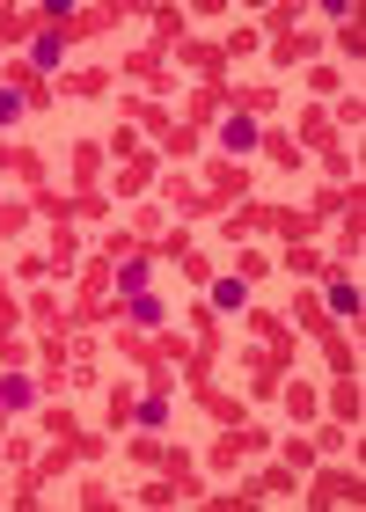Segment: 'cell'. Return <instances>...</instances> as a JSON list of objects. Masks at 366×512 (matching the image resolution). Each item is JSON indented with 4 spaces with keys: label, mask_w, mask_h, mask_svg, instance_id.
Listing matches in <instances>:
<instances>
[{
    "label": "cell",
    "mask_w": 366,
    "mask_h": 512,
    "mask_svg": "<svg viewBox=\"0 0 366 512\" xmlns=\"http://www.w3.org/2000/svg\"><path fill=\"white\" fill-rule=\"evenodd\" d=\"M110 81H118V74H110V66H74V74L59 81V96H103Z\"/></svg>",
    "instance_id": "cell-20"
},
{
    "label": "cell",
    "mask_w": 366,
    "mask_h": 512,
    "mask_svg": "<svg viewBox=\"0 0 366 512\" xmlns=\"http://www.w3.org/2000/svg\"><path fill=\"white\" fill-rule=\"evenodd\" d=\"M0 81L22 96V110H44V103H52V81H44L30 59H8V66H0Z\"/></svg>",
    "instance_id": "cell-9"
},
{
    "label": "cell",
    "mask_w": 366,
    "mask_h": 512,
    "mask_svg": "<svg viewBox=\"0 0 366 512\" xmlns=\"http://www.w3.org/2000/svg\"><path fill=\"white\" fill-rule=\"evenodd\" d=\"M0 176H22L30 191H44V154H30V147H0Z\"/></svg>",
    "instance_id": "cell-16"
},
{
    "label": "cell",
    "mask_w": 366,
    "mask_h": 512,
    "mask_svg": "<svg viewBox=\"0 0 366 512\" xmlns=\"http://www.w3.org/2000/svg\"><path fill=\"white\" fill-rule=\"evenodd\" d=\"M264 447H271V432H257V425H227V432L213 439V454H205V469H235V461L264 454Z\"/></svg>",
    "instance_id": "cell-3"
},
{
    "label": "cell",
    "mask_w": 366,
    "mask_h": 512,
    "mask_svg": "<svg viewBox=\"0 0 366 512\" xmlns=\"http://www.w3.org/2000/svg\"><path fill=\"white\" fill-rule=\"evenodd\" d=\"M264 227H279L286 242H308L315 227H323V213H315V205H301V213H293V205H264Z\"/></svg>",
    "instance_id": "cell-11"
},
{
    "label": "cell",
    "mask_w": 366,
    "mask_h": 512,
    "mask_svg": "<svg viewBox=\"0 0 366 512\" xmlns=\"http://www.w3.org/2000/svg\"><path fill=\"white\" fill-rule=\"evenodd\" d=\"M271 59L293 66V59H315V37L308 30H286V37H271Z\"/></svg>",
    "instance_id": "cell-30"
},
{
    "label": "cell",
    "mask_w": 366,
    "mask_h": 512,
    "mask_svg": "<svg viewBox=\"0 0 366 512\" xmlns=\"http://www.w3.org/2000/svg\"><path fill=\"white\" fill-rule=\"evenodd\" d=\"M22 315H37L44 330H59V337H66V308H59V293H44V286H37V293H30V308H22Z\"/></svg>",
    "instance_id": "cell-31"
},
{
    "label": "cell",
    "mask_w": 366,
    "mask_h": 512,
    "mask_svg": "<svg viewBox=\"0 0 366 512\" xmlns=\"http://www.w3.org/2000/svg\"><path fill=\"white\" fill-rule=\"evenodd\" d=\"M323 169H330L337 183H345V176H352V154H345V147H330V154H323ZM352 183H359V176H352Z\"/></svg>",
    "instance_id": "cell-41"
},
{
    "label": "cell",
    "mask_w": 366,
    "mask_h": 512,
    "mask_svg": "<svg viewBox=\"0 0 366 512\" xmlns=\"http://www.w3.org/2000/svg\"><path fill=\"white\" fill-rule=\"evenodd\" d=\"M323 308H330V322H352L359 330V286H352V271L337 264V256L323 264Z\"/></svg>",
    "instance_id": "cell-4"
},
{
    "label": "cell",
    "mask_w": 366,
    "mask_h": 512,
    "mask_svg": "<svg viewBox=\"0 0 366 512\" xmlns=\"http://www.w3.org/2000/svg\"><path fill=\"white\" fill-rule=\"evenodd\" d=\"M176 264H183V278H198V286H213V264H205V256H198V249H183V256H176Z\"/></svg>",
    "instance_id": "cell-40"
},
{
    "label": "cell",
    "mask_w": 366,
    "mask_h": 512,
    "mask_svg": "<svg viewBox=\"0 0 366 512\" xmlns=\"http://www.w3.org/2000/svg\"><path fill=\"white\" fill-rule=\"evenodd\" d=\"M220 110H227V81H205L198 96H191V132H198V125H213Z\"/></svg>",
    "instance_id": "cell-25"
},
{
    "label": "cell",
    "mask_w": 366,
    "mask_h": 512,
    "mask_svg": "<svg viewBox=\"0 0 366 512\" xmlns=\"http://www.w3.org/2000/svg\"><path fill=\"white\" fill-rule=\"evenodd\" d=\"M22 37H37V15H30V8H0V52L22 44Z\"/></svg>",
    "instance_id": "cell-29"
},
{
    "label": "cell",
    "mask_w": 366,
    "mask_h": 512,
    "mask_svg": "<svg viewBox=\"0 0 366 512\" xmlns=\"http://www.w3.org/2000/svg\"><path fill=\"white\" fill-rule=\"evenodd\" d=\"M110 271H118V300L154 286V256H125V264H110Z\"/></svg>",
    "instance_id": "cell-24"
},
{
    "label": "cell",
    "mask_w": 366,
    "mask_h": 512,
    "mask_svg": "<svg viewBox=\"0 0 366 512\" xmlns=\"http://www.w3.org/2000/svg\"><path fill=\"white\" fill-rule=\"evenodd\" d=\"M118 66H125V74H132V81H147V88H154V96H162V88H169V59H162V52H154V44H147V52H125Z\"/></svg>",
    "instance_id": "cell-14"
},
{
    "label": "cell",
    "mask_w": 366,
    "mask_h": 512,
    "mask_svg": "<svg viewBox=\"0 0 366 512\" xmlns=\"http://www.w3.org/2000/svg\"><path fill=\"white\" fill-rule=\"evenodd\" d=\"M103 315H118L125 330H162V322H169V300H162V293H125V300H110Z\"/></svg>",
    "instance_id": "cell-6"
},
{
    "label": "cell",
    "mask_w": 366,
    "mask_h": 512,
    "mask_svg": "<svg viewBox=\"0 0 366 512\" xmlns=\"http://www.w3.org/2000/svg\"><path fill=\"white\" fill-rule=\"evenodd\" d=\"M30 227V205H15V198H0V235H22Z\"/></svg>",
    "instance_id": "cell-38"
},
{
    "label": "cell",
    "mask_w": 366,
    "mask_h": 512,
    "mask_svg": "<svg viewBox=\"0 0 366 512\" xmlns=\"http://www.w3.org/2000/svg\"><path fill=\"white\" fill-rule=\"evenodd\" d=\"M330 417H337V425H359V374H337V388H330Z\"/></svg>",
    "instance_id": "cell-26"
},
{
    "label": "cell",
    "mask_w": 366,
    "mask_h": 512,
    "mask_svg": "<svg viewBox=\"0 0 366 512\" xmlns=\"http://www.w3.org/2000/svg\"><path fill=\"white\" fill-rule=\"evenodd\" d=\"M37 395H44L37 374H0V410H8V417L15 410H37Z\"/></svg>",
    "instance_id": "cell-17"
},
{
    "label": "cell",
    "mask_w": 366,
    "mask_h": 512,
    "mask_svg": "<svg viewBox=\"0 0 366 512\" xmlns=\"http://www.w3.org/2000/svg\"><path fill=\"white\" fill-rule=\"evenodd\" d=\"M162 147H169L176 161H191V154H198V132H191V125H169V139H162Z\"/></svg>",
    "instance_id": "cell-37"
},
{
    "label": "cell",
    "mask_w": 366,
    "mask_h": 512,
    "mask_svg": "<svg viewBox=\"0 0 366 512\" xmlns=\"http://www.w3.org/2000/svg\"><path fill=\"white\" fill-rule=\"evenodd\" d=\"M249 330H257L279 359H293V344H301V337H293V322H286L279 308H249Z\"/></svg>",
    "instance_id": "cell-12"
},
{
    "label": "cell",
    "mask_w": 366,
    "mask_h": 512,
    "mask_svg": "<svg viewBox=\"0 0 366 512\" xmlns=\"http://www.w3.org/2000/svg\"><path fill=\"white\" fill-rule=\"evenodd\" d=\"M59 59H66V37L52 30V22H37V37H30V66H37V74H52Z\"/></svg>",
    "instance_id": "cell-19"
},
{
    "label": "cell",
    "mask_w": 366,
    "mask_h": 512,
    "mask_svg": "<svg viewBox=\"0 0 366 512\" xmlns=\"http://www.w3.org/2000/svg\"><path fill=\"white\" fill-rule=\"evenodd\" d=\"M96 176H103V147H96V139H81V147H74V191L81 198H103Z\"/></svg>",
    "instance_id": "cell-15"
},
{
    "label": "cell",
    "mask_w": 366,
    "mask_h": 512,
    "mask_svg": "<svg viewBox=\"0 0 366 512\" xmlns=\"http://www.w3.org/2000/svg\"><path fill=\"white\" fill-rule=\"evenodd\" d=\"M205 198H213L220 205V213H227V205H235V198H249V169H242V161H213V169H205Z\"/></svg>",
    "instance_id": "cell-8"
},
{
    "label": "cell",
    "mask_w": 366,
    "mask_h": 512,
    "mask_svg": "<svg viewBox=\"0 0 366 512\" xmlns=\"http://www.w3.org/2000/svg\"><path fill=\"white\" fill-rule=\"evenodd\" d=\"M286 469H315V439H301V432H286Z\"/></svg>",
    "instance_id": "cell-35"
},
{
    "label": "cell",
    "mask_w": 366,
    "mask_h": 512,
    "mask_svg": "<svg viewBox=\"0 0 366 512\" xmlns=\"http://www.w3.org/2000/svg\"><path fill=\"white\" fill-rule=\"evenodd\" d=\"M162 198L176 205V213H183V220H213V213H220V205H213V198H205V183H191V176H183V169H169V176H162Z\"/></svg>",
    "instance_id": "cell-7"
},
{
    "label": "cell",
    "mask_w": 366,
    "mask_h": 512,
    "mask_svg": "<svg viewBox=\"0 0 366 512\" xmlns=\"http://www.w3.org/2000/svg\"><path fill=\"white\" fill-rule=\"evenodd\" d=\"M30 198H37L30 213H37V220H52V227H74V220H103V205H110V198H81V191H74V198H59L52 183H44V191H30Z\"/></svg>",
    "instance_id": "cell-1"
},
{
    "label": "cell",
    "mask_w": 366,
    "mask_h": 512,
    "mask_svg": "<svg viewBox=\"0 0 366 512\" xmlns=\"http://www.w3.org/2000/svg\"><path fill=\"white\" fill-rule=\"evenodd\" d=\"M308 505H359V469H315Z\"/></svg>",
    "instance_id": "cell-10"
},
{
    "label": "cell",
    "mask_w": 366,
    "mask_h": 512,
    "mask_svg": "<svg viewBox=\"0 0 366 512\" xmlns=\"http://www.w3.org/2000/svg\"><path fill=\"white\" fill-rule=\"evenodd\" d=\"M44 432H52V447H66L74 461H96V454H103V439H96V432H81V417H74V410H44Z\"/></svg>",
    "instance_id": "cell-5"
},
{
    "label": "cell",
    "mask_w": 366,
    "mask_h": 512,
    "mask_svg": "<svg viewBox=\"0 0 366 512\" xmlns=\"http://www.w3.org/2000/svg\"><path fill=\"white\" fill-rule=\"evenodd\" d=\"M0 344H8V337H0Z\"/></svg>",
    "instance_id": "cell-46"
},
{
    "label": "cell",
    "mask_w": 366,
    "mask_h": 512,
    "mask_svg": "<svg viewBox=\"0 0 366 512\" xmlns=\"http://www.w3.org/2000/svg\"><path fill=\"white\" fill-rule=\"evenodd\" d=\"M220 147H227V161H242L249 147H257V118H242V110H235V118L220 125Z\"/></svg>",
    "instance_id": "cell-22"
},
{
    "label": "cell",
    "mask_w": 366,
    "mask_h": 512,
    "mask_svg": "<svg viewBox=\"0 0 366 512\" xmlns=\"http://www.w3.org/2000/svg\"><path fill=\"white\" fill-rule=\"evenodd\" d=\"M132 403H140V395H132V381H118V388L103 395V425H110V432H125V425H132Z\"/></svg>",
    "instance_id": "cell-27"
},
{
    "label": "cell",
    "mask_w": 366,
    "mask_h": 512,
    "mask_svg": "<svg viewBox=\"0 0 366 512\" xmlns=\"http://www.w3.org/2000/svg\"><path fill=\"white\" fill-rule=\"evenodd\" d=\"M279 395H286V417H293V425H308V417L323 410V403H315V388H308V381H293V388H279Z\"/></svg>",
    "instance_id": "cell-32"
},
{
    "label": "cell",
    "mask_w": 366,
    "mask_h": 512,
    "mask_svg": "<svg viewBox=\"0 0 366 512\" xmlns=\"http://www.w3.org/2000/svg\"><path fill=\"white\" fill-rule=\"evenodd\" d=\"M264 271H271V256H257V249H242V256H235V278H242V286H257Z\"/></svg>",
    "instance_id": "cell-36"
},
{
    "label": "cell",
    "mask_w": 366,
    "mask_h": 512,
    "mask_svg": "<svg viewBox=\"0 0 366 512\" xmlns=\"http://www.w3.org/2000/svg\"><path fill=\"white\" fill-rule=\"evenodd\" d=\"M176 59H183V66H198L205 81H220V74H227V52H220V44H205V37H183V44H176Z\"/></svg>",
    "instance_id": "cell-13"
},
{
    "label": "cell",
    "mask_w": 366,
    "mask_h": 512,
    "mask_svg": "<svg viewBox=\"0 0 366 512\" xmlns=\"http://www.w3.org/2000/svg\"><path fill=\"white\" fill-rule=\"evenodd\" d=\"M0 432H8V410H0Z\"/></svg>",
    "instance_id": "cell-45"
},
{
    "label": "cell",
    "mask_w": 366,
    "mask_h": 512,
    "mask_svg": "<svg viewBox=\"0 0 366 512\" xmlns=\"http://www.w3.org/2000/svg\"><path fill=\"white\" fill-rule=\"evenodd\" d=\"M81 505H96V512L110 505V491H103V476H81Z\"/></svg>",
    "instance_id": "cell-43"
},
{
    "label": "cell",
    "mask_w": 366,
    "mask_h": 512,
    "mask_svg": "<svg viewBox=\"0 0 366 512\" xmlns=\"http://www.w3.org/2000/svg\"><path fill=\"white\" fill-rule=\"evenodd\" d=\"M242 374H249V395H257V403H271V395L286 388L293 359H279V352H271V344H257V352H242Z\"/></svg>",
    "instance_id": "cell-2"
},
{
    "label": "cell",
    "mask_w": 366,
    "mask_h": 512,
    "mask_svg": "<svg viewBox=\"0 0 366 512\" xmlns=\"http://www.w3.org/2000/svg\"><path fill=\"white\" fill-rule=\"evenodd\" d=\"M330 264V256L323 249H301V242H286V271H301V278H315V271H323Z\"/></svg>",
    "instance_id": "cell-34"
},
{
    "label": "cell",
    "mask_w": 366,
    "mask_h": 512,
    "mask_svg": "<svg viewBox=\"0 0 366 512\" xmlns=\"http://www.w3.org/2000/svg\"><path fill=\"white\" fill-rule=\"evenodd\" d=\"M257 147L279 161V169H301V147H293V132H286V125H264V132H257Z\"/></svg>",
    "instance_id": "cell-23"
},
{
    "label": "cell",
    "mask_w": 366,
    "mask_h": 512,
    "mask_svg": "<svg viewBox=\"0 0 366 512\" xmlns=\"http://www.w3.org/2000/svg\"><path fill=\"white\" fill-rule=\"evenodd\" d=\"M154 176H162V169H154L147 154H132V161H125V176H118V191H147Z\"/></svg>",
    "instance_id": "cell-33"
},
{
    "label": "cell",
    "mask_w": 366,
    "mask_h": 512,
    "mask_svg": "<svg viewBox=\"0 0 366 512\" xmlns=\"http://www.w3.org/2000/svg\"><path fill=\"white\" fill-rule=\"evenodd\" d=\"M301 139L315 154H330V147H345V139H337V125H330V110H301Z\"/></svg>",
    "instance_id": "cell-21"
},
{
    "label": "cell",
    "mask_w": 366,
    "mask_h": 512,
    "mask_svg": "<svg viewBox=\"0 0 366 512\" xmlns=\"http://www.w3.org/2000/svg\"><path fill=\"white\" fill-rule=\"evenodd\" d=\"M359 118H366V110H359V96H345V103H337V118H330V125H345V132H359Z\"/></svg>",
    "instance_id": "cell-42"
},
{
    "label": "cell",
    "mask_w": 366,
    "mask_h": 512,
    "mask_svg": "<svg viewBox=\"0 0 366 512\" xmlns=\"http://www.w3.org/2000/svg\"><path fill=\"white\" fill-rule=\"evenodd\" d=\"M169 417H176V410H169L162 388H147L140 403H132V425H140V432H169Z\"/></svg>",
    "instance_id": "cell-18"
},
{
    "label": "cell",
    "mask_w": 366,
    "mask_h": 512,
    "mask_svg": "<svg viewBox=\"0 0 366 512\" xmlns=\"http://www.w3.org/2000/svg\"><path fill=\"white\" fill-rule=\"evenodd\" d=\"M15 118H22V96H15L8 81H0V125H15Z\"/></svg>",
    "instance_id": "cell-44"
},
{
    "label": "cell",
    "mask_w": 366,
    "mask_h": 512,
    "mask_svg": "<svg viewBox=\"0 0 366 512\" xmlns=\"http://www.w3.org/2000/svg\"><path fill=\"white\" fill-rule=\"evenodd\" d=\"M15 322H22V300L8 293V278H0V337H15Z\"/></svg>",
    "instance_id": "cell-39"
},
{
    "label": "cell",
    "mask_w": 366,
    "mask_h": 512,
    "mask_svg": "<svg viewBox=\"0 0 366 512\" xmlns=\"http://www.w3.org/2000/svg\"><path fill=\"white\" fill-rule=\"evenodd\" d=\"M205 300H213L220 315H242V300H249V286H242L235 271H227V278H213V286H205Z\"/></svg>",
    "instance_id": "cell-28"
}]
</instances>
